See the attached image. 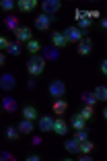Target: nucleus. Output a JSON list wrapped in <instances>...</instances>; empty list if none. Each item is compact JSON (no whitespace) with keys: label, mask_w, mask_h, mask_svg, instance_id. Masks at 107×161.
Masks as SVG:
<instances>
[{"label":"nucleus","mask_w":107,"mask_h":161,"mask_svg":"<svg viewBox=\"0 0 107 161\" xmlns=\"http://www.w3.org/2000/svg\"><path fill=\"white\" fill-rule=\"evenodd\" d=\"M87 136H88V130H87V128H80V130H76V134H74L76 141H87Z\"/></svg>","instance_id":"nucleus-27"},{"label":"nucleus","mask_w":107,"mask_h":161,"mask_svg":"<svg viewBox=\"0 0 107 161\" xmlns=\"http://www.w3.org/2000/svg\"><path fill=\"white\" fill-rule=\"evenodd\" d=\"M66 109H68V101L66 99H56V103H54V114L62 116Z\"/></svg>","instance_id":"nucleus-16"},{"label":"nucleus","mask_w":107,"mask_h":161,"mask_svg":"<svg viewBox=\"0 0 107 161\" xmlns=\"http://www.w3.org/2000/svg\"><path fill=\"white\" fill-rule=\"evenodd\" d=\"M14 85H17V79H14L13 75L6 72V75L0 76V89H2V91H13Z\"/></svg>","instance_id":"nucleus-4"},{"label":"nucleus","mask_w":107,"mask_h":161,"mask_svg":"<svg viewBox=\"0 0 107 161\" xmlns=\"http://www.w3.org/2000/svg\"><path fill=\"white\" fill-rule=\"evenodd\" d=\"M83 101L88 105V108H93V105L97 103V99H95V95H93V93H88V91H84V93H83Z\"/></svg>","instance_id":"nucleus-23"},{"label":"nucleus","mask_w":107,"mask_h":161,"mask_svg":"<svg viewBox=\"0 0 107 161\" xmlns=\"http://www.w3.org/2000/svg\"><path fill=\"white\" fill-rule=\"evenodd\" d=\"M4 25L10 29V31H13V33L17 31V29H19V21H17V17H14V14H8V17H6Z\"/></svg>","instance_id":"nucleus-18"},{"label":"nucleus","mask_w":107,"mask_h":161,"mask_svg":"<svg viewBox=\"0 0 107 161\" xmlns=\"http://www.w3.org/2000/svg\"><path fill=\"white\" fill-rule=\"evenodd\" d=\"M84 33H87V31H80L78 27H68L64 31V37H66V42H68V43H78L80 39H83Z\"/></svg>","instance_id":"nucleus-3"},{"label":"nucleus","mask_w":107,"mask_h":161,"mask_svg":"<svg viewBox=\"0 0 107 161\" xmlns=\"http://www.w3.org/2000/svg\"><path fill=\"white\" fill-rule=\"evenodd\" d=\"M51 21H54V17H50V14H39L37 19H35V27L39 29V31H47V29H50V23Z\"/></svg>","instance_id":"nucleus-5"},{"label":"nucleus","mask_w":107,"mask_h":161,"mask_svg":"<svg viewBox=\"0 0 107 161\" xmlns=\"http://www.w3.org/2000/svg\"><path fill=\"white\" fill-rule=\"evenodd\" d=\"M17 6H19L23 13H31V10L37 6V2H35V0H19V2H17Z\"/></svg>","instance_id":"nucleus-13"},{"label":"nucleus","mask_w":107,"mask_h":161,"mask_svg":"<svg viewBox=\"0 0 107 161\" xmlns=\"http://www.w3.org/2000/svg\"><path fill=\"white\" fill-rule=\"evenodd\" d=\"M2 64H4V54L0 52V66H2Z\"/></svg>","instance_id":"nucleus-34"},{"label":"nucleus","mask_w":107,"mask_h":161,"mask_svg":"<svg viewBox=\"0 0 107 161\" xmlns=\"http://www.w3.org/2000/svg\"><path fill=\"white\" fill-rule=\"evenodd\" d=\"M14 35H17V42H31V29H29V27H19V29H17V31H14Z\"/></svg>","instance_id":"nucleus-8"},{"label":"nucleus","mask_w":107,"mask_h":161,"mask_svg":"<svg viewBox=\"0 0 107 161\" xmlns=\"http://www.w3.org/2000/svg\"><path fill=\"white\" fill-rule=\"evenodd\" d=\"M93 95H95V99H97V101H105L107 99V89L101 85V87H97V89H95Z\"/></svg>","instance_id":"nucleus-21"},{"label":"nucleus","mask_w":107,"mask_h":161,"mask_svg":"<svg viewBox=\"0 0 107 161\" xmlns=\"http://www.w3.org/2000/svg\"><path fill=\"white\" fill-rule=\"evenodd\" d=\"M19 130H21L23 134H31V132H33V122H31V120H25V118H23V122L19 124Z\"/></svg>","instance_id":"nucleus-20"},{"label":"nucleus","mask_w":107,"mask_h":161,"mask_svg":"<svg viewBox=\"0 0 107 161\" xmlns=\"http://www.w3.org/2000/svg\"><path fill=\"white\" fill-rule=\"evenodd\" d=\"M23 118H25V120H31V122H33V120L37 118V109L33 108V105H25V108H23Z\"/></svg>","instance_id":"nucleus-17"},{"label":"nucleus","mask_w":107,"mask_h":161,"mask_svg":"<svg viewBox=\"0 0 107 161\" xmlns=\"http://www.w3.org/2000/svg\"><path fill=\"white\" fill-rule=\"evenodd\" d=\"M58 58H60L58 47H45V56H43V60H58Z\"/></svg>","instance_id":"nucleus-19"},{"label":"nucleus","mask_w":107,"mask_h":161,"mask_svg":"<svg viewBox=\"0 0 107 161\" xmlns=\"http://www.w3.org/2000/svg\"><path fill=\"white\" fill-rule=\"evenodd\" d=\"M64 95H66L64 80H51V83H50V97H54V99H62Z\"/></svg>","instance_id":"nucleus-2"},{"label":"nucleus","mask_w":107,"mask_h":161,"mask_svg":"<svg viewBox=\"0 0 107 161\" xmlns=\"http://www.w3.org/2000/svg\"><path fill=\"white\" fill-rule=\"evenodd\" d=\"M41 6H43V10H45V14H54L62 6V2H60V0H45Z\"/></svg>","instance_id":"nucleus-9"},{"label":"nucleus","mask_w":107,"mask_h":161,"mask_svg":"<svg viewBox=\"0 0 107 161\" xmlns=\"http://www.w3.org/2000/svg\"><path fill=\"white\" fill-rule=\"evenodd\" d=\"M6 52H8L10 56H19V54L23 52V47H21V43L17 42V43H10V46H8V50H6Z\"/></svg>","instance_id":"nucleus-24"},{"label":"nucleus","mask_w":107,"mask_h":161,"mask_svg":"<svg viewBox=\"0 0 107 161\" xmlns=\"http://www.w3.org/2000/svg\"><path fill=\"white\" fill-rule=\"evenodd\" d=\"M78 27H80V31H83V29H88V27H91V19L83 17V19L78 21Z\"/></svg>","instance_id":"nucleus-29"},{"label":"nucleus","mask_w":107,"mask_h":161,"mask_svg":"<svg viewBox=\"0 0 107 161\" xmlns=\"http://www.w3.org/2000/svg\"><path fill=\"white\" fill-rule=\"evenodd\" d=\"M0 8H2V10H13L14 2H13V0H2V2H0Z\"/></svg>","instance_id":"nucleus-28"},{"label":"nucleus","mask_w":107,"mask_h":161,"mask_svg":"<svg viewBox=\"0 0 107 161\" xmlns=\"http://www.w3.org/2000/svg\"><path fill=\"white\" fill-rule=\"evenodd\" d=\"M43 68H45V60H43V56H37V54H33L31 58H29L27 62V70L31 76H37L43 72Z\"/></svg>","instance_id":"nucleus-1"},{"label":"nucleus","mask_w":107,"mask_h":161,"mask_svg":"<svg viewBox=\"0 0 107 161\" xmlns=\"http://www.w3.org/2000/svg\"><path fill=\"white\" fill-rule=\"evenodd\" d=\"M66 151L68 153H80V141H76V138H70V141H66Z\"/></svg>","instance_id":"nucleus-15"},{"label":"nucleus","mask_w":107,"mask_h":161,"mask_svg":"<svg viewBox=\"0 0 107 161\" xmlns=\"http://www.w3.org/2000/svg\"><path fill=\"white\" fill-rule=\"evenodd\" d=\"M101 72H103V75H107V60L101 62Z\"/></svg>","instance_id":"nucleus-32"},{"label":"nucleus","mask_w":107,"mask_h":161,"mask_svg":"<svg viewBox=\"0 0 107 161\" xmlns=\"http://www.w3.org/2000/svg\"><path fill=\"white\" fill-rule=\"evenodd\" d=\"M56 134H60V136H66V132H68V124H66V120L62 118H54V128H51Z\"/></svg>","instance_id":"nucleus-6"},{"label":"nucleus","mask_w":107,"mask_h":161,"mask_svg":"<svg viewBox=\"0 0 107 161\" xmlns=\"http://www.w3.org/2000/svg\"><path fill=\"white\" fill-rule=\"evenodd\" d=\"M8 46H10V42L6 37H2V35H0V52H2V50H8Z\"/></svg>","instance_id":"nucleus-30"},{"label":"nucleus","mask_w":107,"mask_h":161,"mask_svg":"<svg viewBox=\"0 0 107 161\" xmlns=\"http://www.w3.org/2000/svg\"><path fill=\"white\" fill-rule=\"evenodd\" d=\"M2 108H4V112H8V114H14V112H17V99H14V97H4V99H2Z\"/></svg>","instance_id":"nucleus-12"},{"label":"nucleus","mask_w":107,"mask_h":161,"mask_svg":"<svg viewBox=\"0 0 107 161\" xmlns=\"http://www.w3.org/2000/svg\"><path fill=\"white\" fill-rule=\"evenodd\" d=\"M74 17H76V21H80V19H83V10H78V8H76V13H74Z\"/></svg>","instance_id":"nucleus-33"},{"label":"nucleus","mask_w":107,"mask_h":161,"mask_svg":"<svg viewBox=\"0 0 107 161\" xmlns=\"http://www.w3.org/2000/svg\"><path fill=\"white\" fill-rule=\"evenodd\" d=\"M51 43H54V47H66V37H64V33H60V31H56V33H51Z\"/></svg>","instance_id":"nucleus-11"},{"label":"nucleus","mask_w":107,"mask_h":161,"mask_svg":"<svg viewBox=\"0 0 107 161\" xmlns=\"http://www.w3.org/2000/svg\"><path fill=\"white\" fill-rule=\"evenodd\" d=\"M6 138H8V141H17V138H19V132H17V128H13V126L6 128Z\"/></svg>","instance_id":"nucleus-25"},{"label":"nucleus","mask_w":107,"mask_h":161,"mask_svg":"<svg viewBox=\"0 0 107 161\" xmlns=\"http://www.w3.org/2000/svg\"><path fill=\"white\" fill-rule=\"evenodd\" d=\"M78 114L83 116L84 120H91V118H93V108H88V105H87V108H83V109H80Z\"/></svg>","instance_id":"nucleus-26"},{"label":"nucleus","mask_w":107,"mask_h":161,"mask_svg":"<svg viewBox=\"0 0 107 161\" xmlns=\"http://www.w3.org/2000/svg\"><path fill=\"white\" fill-rule=\"evenodd\" d=\"M51 128H54V118H51V116L39 118V130H41V132H50Z\"/></svg>","instance_id":"nucleus-10"},{"label":"nucleus","mask_w":107,"mask_h":161,"mask_svg":"<svg viewBox=\"0 0 107 161\" xmlns=\"http://www.w3.org/2000/svg\"><path fill=\"white\" fill-rule=\"evenodd\" d=\"M76 50H78L80 56H87V54H91V50H93V42L88 37H83L78 42V47H76Z\"/></svg>","instance_id":"nucleus-7"},{"label":"nucleus","mask_w":107,"mask_h":161,"mask_svg":"<svg viewBox=\"0 0 107 161\" xmlns=\"http://www.w3.org/2000/svg\"><path fill=\"white\" fill-rule=\"evenodd\" d=\"M27 50L31 52V56H33V54H37L39 50H41V43H39L37 39H31V42H27Z\"/></svg>","instance_id":"nucleus-22"},{"label":"nucleus","mask_w":107,"mask_h":161,"mask_svg":"<svg viewBox=\"0 0 107 161\" xmlns=\"http://www.w3.org/2000/svg\"><path fill=\"white\" fill-rule=\"evenodd\" d=\"M14 157L10 155V153H0V161H13Z\"/></svg>","instance_id":"nucleus-31"},{"label":"nucleus","mask_w":107,"mask_h":161,"mask_svg":"<svg viewBox=\"0 0 107 161\" xmlns=\"http://www.w3.org/2000/svg\"><path fill=\"white\" fill-rule=\"evenodd\" d=\"M70 124H72V128H74V130H80V128L87 126V120H84L80 114H74V116H72V120H70Z\"/></svg>","instance_id":"nucleus-14"}]
</instances>
